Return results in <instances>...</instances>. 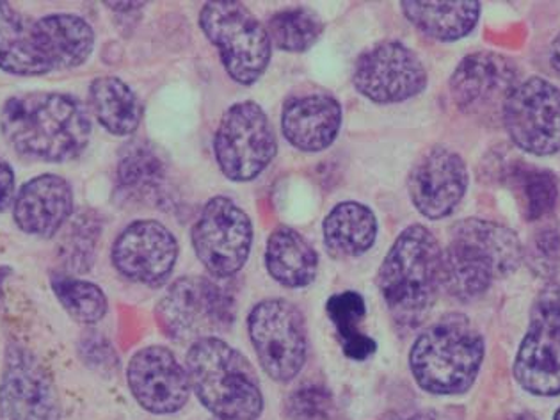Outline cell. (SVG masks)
Wrapping results in <instances>:
<instances>
[{
    "label": "cell",
    "instance_id": "obj_1",
    "mask_svg": "<svg viewBox=\"0 0 560 420\" xmlns=\"http://www.w3.org/2000/svg\"><path fill=\"white\" fill-rule=\"evenodd\" d=\"M95 33L82 16L70 13L31 19L10 2H0V70L39 77L72 70L90 59Z\"/></svg>",
    "mask_w": 560,
    "mask_h": 420
},
{
    "label": "cell",
    "instance_id": "obj_2",
    "mask_svg": "<svg viewBox=\"0 0 560 420\" xmlns=\"http://www.w3.org/2000/svg\"><path fill=\"white\" fill-rule=\"evenodd\" d=\"M5 141L24 158L68 163L88 149L91 120L86 107L65 93H30L5 102L0 116Z\"/></svg>",
    "mask_w": 560,
    "mask_h": 420
},
{
    "label": "cell",
    "instance_id": "obj_3",
    "mask_svg": "<svg viewBox=\"0 0 560 420\" xmlns=\"http://www.w3.org/2000/svg\"><path fill=\"white\" fill-rule=\"evenodd\" d=\"M523 262V244L514 230L497 221L468 218L451 230L442 255V289L460 303L485 296L494 280L508 278Z\"/></svg>",
    "mask_w": 560,
    "mask_h": 420
},
{
    "label": "cell",
    "instance_id": "obj_4",
    "mask_svg": "<svg viewBox=\"0 0 560 420\" xmlns=\"http://www.w3.org/2000/svg\"><path fill=\"white\" fill-rule=\"evenodd\" d=\"M443 249L431 230L411 225L389 248L380 268V291L400 330L422 326L442 289Z\"/></svg>",
    "mask_w": 560,
    "mask_h": 420
},
{
    "label": "cell",
    "instance_id": "obj_5",
    "mask_svg": "<svg viewBox=\"0 0 560 420\" xmlns=\"http://www.w3.org/2000/svg\"><path fill=\"white\" fill-rule=\"evenodd\" d=\"M485 354V337L474 323L463 314H446L418 335L409 369L428 394L459 396L474 387Z\"/></svg>",
    "mask_w": 560,
    "mask_h": 420
},
{
    "label": "cell",
    "instance_id": "obj_6",
    "mask_svg": "<svg viewBox=\"0 0 560 420\" xmlns=\"http://www.w3.org/2000/svg\"><path fill=\"white\" fill-rule=\"evenodd\" d=\"M190 387L201 405L223 420H257L264 411L260 382L249 360L229 342L209 337L187 353Z\"/></svg>",
    "mask_w": 560,
    "mask_h": 420
},
{
    "label": "cell",
    "instance_id": "obj_7",
    "mask_svg": "<svg viewBox=\"0 0 560 420\" xmlns=\"http://www.w3.org/2000/svg\"><path fill=\"white\" fill-rule=\"evenodd\" d=\"M159 328L175 342H190L229 330L237 315L233 292L207 277H184L159 301Z\"/></svg>",
    "mask_w": 560,
    "mask_h": 420
},
{
    "label": "cell",
    "instance_id": "obj_8",
    "mask_svg": "<svg viewBox=\"0 0 560 420\" xmlns=\"http://www.w3.org/2000/svg\"><path fill=\"white\" fill-rule=\"evenodd\" d=\"M200 25L233 81L249 86L271 61V38L260 20L235 0L207 2Z\"/></svg>",
    "mask_w": 560,
    "mask_h": 420
},
{
    "label": "cell",
    "instance_id": "obj_9",
    "mask_svg": "<svg viewBox=\"0 0 560 420\" xmlns=\"http://www.w3.org/2000/svg\"><path fill=\"white\" fill-rule=\"evenodd\" d=\"M247 334L267 376L278 383L300 376L308 359V330L294 303L281 298L260 301L247 315Z\"/></svg>",
    "mask_w": 560,
    "mask_h": 420
},
{
    "label": "cell",
    "instance_id": "obj_10",
    "mask_svg": "<svg viewBox=\"0 0 560 420\" xmlns=\"http://www.w3.org/2000/svg\"><path fill=\"white\" fill-rule=\"evenodd\" d=\"M513 374L532 396H560V283L546 285L534 301Z\"/></svg>",
    "mask_w": 560,
    "mask_h": 420
},
{
    "label": "cell",
    "instance_id": "obj_11",
    "mask_svg": "<svg viewBox=\"0 0 560 420\" xmlns=\"http://www.w3.org/2000/svg\"><path fill=\"white\" fill-rule=\"evenodd\" d=\"M278 150L275 129L260 105L246 101L226 109L214 138L219 170L233 182L257 178Z\"/></svg>",
    "mask_w": 560,
    "mask_h": 420
},
{
    "label": "cell",
    "instance_id": "obj_12",
    "mask_svg": "<svg viewBox=\"0 0 560 420\" xmlns=\"http://www.w3.org/2000/svg\"><path fill=\"white\" fill-rule=\"evenodd\" d=\"M502 125L514 147L534 158L560 152V90L542 77L517 84L503 105Z\"/></svg>",
    "mask_w": 560,
    "mask_h": 420
},
{
    "label": "cell",
    "instance_id": "obj_13",
    "mask_svg": "<svg viewBox=\"0 0 560 420\" xmlns=\"http://www.w3.org/2000/svg\"><path fill=\"white\" fill-rule=\"evenodd\" d=\"M253 244L249 215L226 196L203 207L192 229L196 257L214 278L233 277L247 262Z\"/></svg>",
    "mask_w": 560,
    "mask_h": 420
},
{
    "label": "cell",
    "instance_id": "obj_14",
    "mask_svg": "<svg viewBox=\"0 0 560 420\" xmlns=\"http://www.w3.org/2000/svg\"><path fill=\"white\" fill-rule=\"evenodd\" d=\"M61 397L47 365L24 346H8L0 376L2 420H61Z\"/></svg>",
    "mask_w": 560,
    "mask_h": 420
},
{
    "label": "cell",
    "instance_id": "obj_15",
    "mask_svg": "<svg viewBox=\"0 0 560 420\" xmlns=\"http://www.w3.org/2000/svg\"><path fill=\"white\" fill-rule=\"evenodd\" d=\"M520 84L513 59L493 50L470 54L451 77V96L463 115L477 120H502L503 105Z\"/></svg>",
    "mask_w": 560,
    "mask_h": 420
},
{
    "label": "cell",
    "instance_id": "obj_16",
    "mask_svg": "<svg viewBox=\"0 0 560 420\" xmlns=\"http://www.w3.org/2000/svg\"><path fill=\"white\" fill-rule=\"evenodd\" d=\"M352 82L375 104H399L428 88V70L411 48L400 42H383L361 54Z\"/></svg>",
    "mask_w": 560,
    "mask_h": 420
},
{
    "label": "cell",
    "instance_id": "obj_17",
    "mask_svg": "<svg viewBox=\"0 0 560 420\" xmlns=\"http://www.w3.org/2000/svg\"><path fill=\"white\" fill-rule=\"evenodd\" d=\"M130 394L153 416H172L186 408L190 387L187 369L164 346L139 349L127 368Z\"/></svg>",
    "mask_w": 560,
    "mask_h": 420
},
{
    "label": "cell",
    "instance_id": "obj_18",
    "mask_svg": "<svg viewBox=\"0 0 560 420\" xmlns=\"http://www.w3.org/2000/svg\"><path fill=\"white\" fill-rule=\"evenodd\" d=\"M178 243L172 230L153 220L133 221L113 246L116 271L130 282L161 287L175 269Z\"/></svg>",
    "mask_w": 560,
    "mask_h": 420
},
{
    "label": "cell",
    "instance_id": "obj_19",
    "mask_svg": "<svg viewBox=\"0 0 560 420\" xmlns=\"http://www.w3.org/2000/svg\"><path fill=\"white\" fill-rule=\"evenodd\" d=\"M468 182V167L459 153L446 147H432L409 173V198L423 218L443 220L459 207Z\"/></svg>",
    "mask_w": 560,
    "mask_h": 420
},
{
    "label": "cell",
    "instance_id": "obj_20",
    "mask_svg": "<svg viewBox=\"0 0 560 420\" xmlns=\"http://www.w3.org/2000/svg\"><path fill=\"white\" fill-rule=\"evenodd\" d=\"M73 191L67 178L45 173L20 187L13 218L24 234L54 237L73 214Z\"/></svg>",
    "mask_w": 560,
    "mask_h": 420
},
{
    "label": "cell",
    "instance_id": "obj_21",
    "mask_svg": "<svg viewBox=\"0 0 560 420\" xmlns=\"http://www.w3.org/2000/svg\"><path fill=\"white\" fill-rule=\"evenodd\" d=\"M342 127V107L328 93H310L287 102L281 115L283 136L303 152H323L338 138Z\"/></svg>",
    "mask_w": 560,
    "mask_h": 420
},
{
    "label": "cell",
    "instance_id": "obj_22",
    "mask_svg": "<svg viewBox=\"0 0 560 420\" xmlns=\"http://www.w3.org/2000/svg\"><path fill=\"white\" fill-rule=\"evenodd\" d=\"M118 192L125 200L164 206L170 201V173L161 153L147 141L125 144L119 153Z\"/></svg>",
    "mask_w": 560,
    "mask_h": 420
},
{
    "label": "cell",
    "instance_id": "obj_23",
    "mask_svg": "<svg viewBox=\"0 0 560 420\" xmlns=\"http://www.w3.org/2000/svg\"><path fill=\"white\" fill-rule=\"evenodd\" d=\"M402 13L420 33L438 42H457L466 38L477 27L480 2L454 0V2H400Z\"/></svg>",
    "mask_w": 560,
    "mask_h": 420
},
{
    "label": "cell",
    "instance_id": "obj_24",
    "mask_svg": "<svg viewBox=\"0 0 560 420\" xmlns=\"http://www.w3.org/2000/svg\"><path fill=\"white\" fill-rule=\"evenodd\" d=\"M266 268L283 287H308L317 277V252L298 230L278 226L267 241Z\"/></svg>",
    "mask_w": 560,
    "mask_h": 420
},
{
    "label": "cell",
    "instance_id": "obj_25",
    "mask_svg": "<svg viewBox=\"0 0 560 420\" xmlns=\"http://www.w3.org/2000/svg\"><path fill=\"white\" fill-rule=\"evenodd\" d=\"M324 243L335 258H352L366 254L377 237L374 212L358 201L338 203L324 220Z\"/></svg>",
    "mask_w": 560,
    "mask_h": 420
},
{
    "label": "cell",
    "instance_id": "obj_26",
    "mask_svg": "<svg viewBox=\"0 0 560 420\" xmlns=\"http://www.w3.org/2000/svg\"><path fill=\"white\" fill-rule=\"evenodd\" d=\"M90 104L96 120L110 135H133L143 118L138 95L119 77H98L91 82Z\"/></svg>",
    "mask_w": 560,
    "mask_h": 420
},
{
    "label": "cell",
    "instance_id": "obj_27",
    "mask_svg": "<svg viewBox=\"0 0 560 420\" xmlns=\"http://www.w3.org/2000/svg\"><path fill=\"white\" fill-rule=\"evenodd\" d=\"M525 221H539L556 209L560 184L556 173L546 167L516 161L503 173Z\"/></svg>",
    "mask_w": 560,
    "mask_h": 420
},
{
    "label": "cell",
    "instance_id": "obj_28",
    "mask_svg": "<svg viewBox=\"0 0 560 420\" xmlns=\"http://www.w3.org/2000/svg\"><path fill=\"white\" fill-rule=\"evenodd\" d=\"M329 319L337 330L338 342L347 359L363 362L375 353L374 340L361 331V320L365 319L366 305L361 294L354 291L340 292L329 298L326 305Z\"/></svg>",
    "mask_w": 560,
    "mask_h": 420
},
{
    "label": "cell",
    "instance_id": "obj_29",
    "mask_svg": "<svg viewBox=\"0 0 560 420\" xmlns=\"http://www.w3.org/2000/svg\"><path fill=\"white\" fill-rule=\"evenodd\" d=\"M50 285L62 308L81 325H96L109 311V301L96 283L67 272H54Z\"/></svg>",
    "mask_w": 560,
    "mask_h": 420
},
{
    "label": "cell",
    "instance_id": "obj_30",
    "mask_svg": "<svg viewBox=\"0 0 560 420\" xmlns=\"http://www.w3.org/2000/svg\"><path fill=\"white\" fill-rule=\"evenodd\" d=\"M323 31V20L308 8H290V10L280 11L269 20L267 25L271 44L285 52L308 50Z\"/></svg>",
    "mask_w": 560,
    "mask_h": 420
},
{
    "label": "cell",
    "instance_id": "obj_31",
    "mask_svg": "<svg viewBox=\"0 0 560 420\" xmlns=\"http://www.w3.org/2000/svg\"><path fill=\"white\" fill-rule=\"evenodd\" d=\"M102 234L101 215L84 210L73 218L59 243V257L68 271L86 272L95 262L96 246Z\"/></svg>",
    "mask_w": 560,
    "mask_h": 420
},
{
    "label": "cell",
    "instance_id": "obj_32",
    "mask_svg": "<svg viewBox=\"0 0 560 420\" xmlns=\"http://www.w3.org/2000/svg\"><path fill=\"white\" fill-rule=\"evenodd\" d=\"M289 420H335L337 406L329 388L318 383H304L290 394L285 402Z\"/></svg>",
    "mask_w": 560,
    "mask_h": 420
},
{
    "label": "cell",
    "instance_id": "obj_33",
    "mask_svg": "<svg viewBox=\"0 0 560 420\" xmlns=\"http://www.w3.org/2000/svg\"><path fill=\"white\" fill-rule=\"evenodd\" d=\"M523 262L539 278L551 280L560 275L559 230L553 226L537 230L527 248H523Z\"/></svg>",
    "mask_w": 560,
    "mask_h": 420
},
{
    "label": "cell",
    "instance_id": "obj_34",
    "mask_svg": "<svg viewBox=\"0 0 560 420\" xmlns=\"http://www.w3.org/2000/svg\"><path fill=\"white\" fill-rule=\"evenodd\" d=\"M82 362L98 373H113L118 368V354L109 340L98 331H88L79 345Z\"/></svg>",
    "mask_w": 560,
    "mask_h": 420
},
{
    "label": "cell",
    "instance_id": "obj_35",
    "mask_svg": "<svg viewBox=\"0 0 560 420\" xmlns=\"http://www.w3.org/2000/svg\"><path fill=\"white\" fill-rule=\"evenodd\" d=\"M15 195V172L4 159H0V210L10 206Z\"/></svg>",
    "mask_w": 560,
    "mask_h": 420
},
{
    "label": "cell",
    "instance_id": "obj_36",
    "mask_svg": "<svg viewBox=\"0 0 560 420\" xmlns=\"http://www.w3.org/2000/svg\"><path fill=\"white\" fill-rule=\"evenodd\" d=\"M406 420H452L451 417L445 416L443 411L438 410H422L417 411L413 416L408 417Z\"/></svg>",
    "mask_w": 560,
    "mask_h": 420
},
{
    "label": "cell",
    "instance_id": "obj_37",
    "mask_svg": "<svg viewBox=\"0 0 560 420\" xmlns=\"http://www.w3.org/2000/svg\"><path fill=\"white\" fill-rule=\"evenodd\" d=\"M550 65L551 68H553V72L560 75V33L557 34L556 39L551 42Z\"/></svg>",
    "mask_w": 560,
    "mask_h": 420
},
{
    "label": "cell",
    "instance_id": "obj_38",
    "mask_svg": "<svg viewBox=\"0 0 560 420\" xmlns=\"http://www.w3.org/2000/svg\"><path fill=\"white\" fill-rule=\"evenodd\" d=\"M514 420H539L536 417L532 416V413H522V416H517Z\"/></svg>",
    "mask_w": 560,
    "mask_h": 420
},
{
    "label": "cell",
    "instance_id": "obj_39",
    "mask_svg": "<svg viewBox=\"0 0 560 420\" xmlns=\"http://www.w3.org/2000/svg\"><path fill=\"white\" fill-rule=\"evenodd\" d=\"M553 420H560V408L556 411V416H553Z\"/></svg>",
    "mask_w": 560,
    "mask_h": 420
},
{
    "label": "cell",
    "instance_id": "obj_40",
    "mask_svg": "<svg viewBox=\"0 0 560 420\" xmlns=\"http://www.w3.org/2000/svg\"><path fill=\"white\" fill-rule=\"evenodd\" d=\"M210 420H223V419H210Z\"/></svg>",
    "mask_w": 560,
    "mask_h": 420
}]
</instances>
